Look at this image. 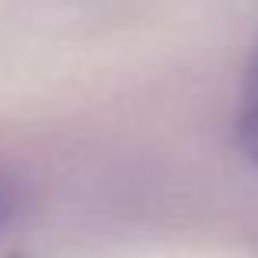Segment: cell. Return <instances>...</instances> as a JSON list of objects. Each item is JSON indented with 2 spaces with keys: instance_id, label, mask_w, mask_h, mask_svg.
Returning a JSON list of instances; mask_svg holds the SVG:
<instances>
[{
  "instance_id": "6da1fadb",
  "label": "cell",
  "mask_w": 258,
  "mask_h": 258,
  "mask_svg": "<svg viewBox=\"0 0 258 258\" xmlns=\"http://www.w3.org/2000/svg\"><path fill=\"white\" fill-rule=\"evenodd\" d=\"M238 146L258 166V37L251 46V60L245 70V86H242V106H238Z\"/></svg>"
},
{
  "instance_id": "7a4b0ae2",
  "label": "cell",
  "mask_w": 258,
  "mask_h": 258,
  "mask_svg": "<svg viewBox=\"0 0 258 258\" xmlns=\"http://www.w3.org/2000/svg\"><path fill=\"white\" fill-rule=\"evenodd\" d=\"M14 212H17V189H14V182H10L7 175L0 172V232L10 225Z\"/></svg>"
}]
</instances>
